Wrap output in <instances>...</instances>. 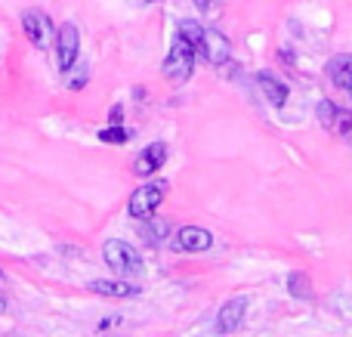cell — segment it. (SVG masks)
Here are the masks:
<instances>
[{"label": "cell", "mask_w": 352, "mask_h": 337, "mask_svg": "<svg viewBox=\"0 0 352 337\" xmlns=\"http://www.w3.org/2000/svg\"><path fill=\"white\" fill-rule=\"evenodd\" d=\"M167 161V142H152L146 146L133 161V173L140 180H152V173H158Z\"/></svg>", "instance_id": "cell-9"}, {"label": "cell", "mask_w": 352, "mask_h": 337, "mask_svg": "<svg viewBox=\"0 0 352 337\" xmlns=\"http://www.w3.org/2000/svg\"><path fill=\"white\" fill-rule=\"evenodd\" d=\"M109 121H111V124H121V121H124V105H111Z\"/></svg>", "instance_id": "cell-17"}, {"label": "cell", "mask_w": 352, "mask_h": 337, "mask_svg": "<svg viewBox=\"0 0 352 337\" xmlns=\"http://www.w3.org/2000/svg\"><path fill=\"white\" fill-rule=\"evenodd\" d=\"M3 313H6V297L0 294V316H3Z\"/></svg>", "instance_id": "cell-20"}, {"label": "cell", "mask_w": 352, "mask_h": 337, "mask_svg": "<svg viewBox=\"0 0 352 337\" xmlns=\"http://www.w3.org/2000/svg\"><path fill=\"white\" fill-rule=\"evenodd\" d=\"M316 115H318V121H322V127H328L334 136L352 140V111L349 109L331 102V99H322V102L316 105Z\"/></svg>", "instance_id": "cell-4"}, {"label": "cell", "mask_w": 352, "mask_h": 337, "mask_svg": "<svg viewBox=\"0 0 352 337\" xmlns=\"http://www.w3.org/2000/svg\"><path fill=\"white\" fill-rule=\"evenodd\" d=\"M167 229H170V226H167L164 220H155V217H146V220H140V239L146 241V245L158 248V245H164Z\"/></svg>", "instance_id": "cell-14"}, {"label": "cell", "mask_w": 352, "mask_h": 337, "mask_svg": "<svg viewBox=\"0 0 352 337\" xmlns=\"http://www.w3.org/2000/svg\"><path fill=\"white\" fill-rule=\"evenodd\" d=\"M22 31L37 50H47L50 43H53V34H56L53 19H50L43 10H25L22 12Z\"/></svg>", "instance_id": "cell-6"}, {"label": "cell", "mask_w": 352, "mask_h": 337, "mask_svg": "<svg viewBox=\"0 0 352 337\" xmlns=\"http://www.w3.org/2000/svg\"><path fill=\"white\" fill-rule=\"evenodd\" d=\"M78 56H80V28L74 22H65L56 31V65H59V72H68L78 62Z\"/></svg>", "instance_id": "cell-5"}, {"label": "cell", "mask_w": 352, "mask_h": 337, "mask_svg": "<svg viewBox=\"0 0 352 337\" xmlns=\"http://www.w3.org/2000/svg\"><path fill=\"white\" fill-rule=\"evenodd\" d=\"M87 288L93 291V294H102V297H136L140 294V285L133 282V279H96V282H90Z\"/></svg>", "instance_id": "cell-10"}, {"label": "cell", "mask_w": 352, "mask_h": 337, "mask_svg": "<svg viewBox=\"0 0 352 337\" xmlns=\"http://www.w3.org/2000/svg\"><path fill=\"white\" fill-rule=\"evenodd\" d=\"M102 257H105V263H109V270L115 272V276H121V279H140L142 276V257H140V251H136L133 245H127V241H121V239H109L102 245Z\"/></svg>", "instance_id": "cell-1"}, {"label": "cell", "mask_w": 352, "mask_h": 337, "mask_svg": "<svg viewBox=\"0 0 352 337\" xmlns=\"http://www.w3.org/2000/svg\"><path fill=\"white\" fill-rule=\"evenodd\" d=\"M287 291H291V297H303V301H309L312 297V285H309V276L300 270H294L291 276H287Z\"/></svg>", "instance_id": "cell-16"}, {"label": "cell", "mask_w": 352, "mask_h": 337, "mask_svg": "<svg viewBox=\"0 0 352 337\" xmlns=\"http://www.w3.org/2000/svg\"><path fill=\"white\" fill-rule=\"evenodd\" d=\"M0 276H3V266H0Z\"/></svg>", "instance_id": "cell-21"}, {"label": "cell", "mask_w": 352, "mask_h": 337, "mask_svg": "<svg viewBox=\"0 0 352 337\" xmlns=\"http://www.w3.org/2000/svg\"><path fill=\"white\" fill-rule=\"evenodd\" d=\"M167 195V180H152V183H142L133 189L127 202V214L133 220H146V217H155V210L161 208Z\"/></svg>", "instance_id": "cell-3"}, {"label": "cell", "mask_w": 352, "mask_h": 337, "mask_svg": "<svg viewBox=\"0 0 352 337\" xmlns=\"http://www.w3.org/2000/svg\"><path fill=\"white\" fill-rule=\"evenodd\" d=\"M328 78H331V84L340 87V90H352V53H340L331 59Z\"/></svg>", "instance_id": "cell-13"}, {"label": "cell", "mask_w": 352, "mask_h": 337, "mask_svg": "<svg viewBox=\"0 0 352 337\" xmlns=\"http://www.w3.org/2000/svg\"><path fill=\"white\" fill-rule=\"evenodd\" d=\"M170 245L182 254H201V251H210L213 235H210V229H204V226H182V229H176Z\"/></svg>", "instance_id": "cell-7"}, {"label": "cell", "mask_w": 352, "mask_h": 337, "mask_svg": "<svg viewBox=\"0 0 352 337\" xmlns=\"http://www.w3.org/2000/svg\"><path fill=\"white\" fill-rule=\"evenodd\" d=\"M244 316H248V297H232L219 307L217 313V331L219 334H235L244 325Z\"/></svg>", "instance_id": "cell-8"}, {"label": "cell", "mask_w": 352, "mask_h": 337, "mask_svg": "<svg viewBox=\"0 0 352 337\" xmlns=\"http://www.w3.org/2000/svg\"><path fill=\"white\" fill-rule=\"evenodd\" d=\"M133 6H152V3H161V0H130Z\"/></svg>", "instance_id": "cell-19"}, {"label": "cell", "mask_w": 352, "mask_h": 337, "mask_svg": "<svg viewBox=\"0 0 352 337\" xmlns=\"http://www.w3.org/2000/svg\"><path fill=\"white\" fill-rule=\"evenodd\" d=\"M195 6H198L201 12H207V10H213V0H195Z\"/></svg>", "instance_id": "cell-18"}, {"label": "cell", "mask_w": 352, "mask_h": 337, "mask_svg": "<svg viewBox=\"0 0 352 337\" xmlns=\"http://www.w3.org/2000/svg\"><path fill=\"white\" fill-rule=\"evenodd\" d=\"M256 84H260L263 96H266L275 109H285L287 105V93L291 90H287V84L281 78H275V72H260L256 74Z\"/></svg>", "instance_id": "cell-12"}, {"label": "cell", "mask_w": 352, "mask_h": 337, "mask_svg": "<svg viewBox=\"0 0 352 337\" xmlns=\"http://www.w3.org/2000/svg\"><path fill=\"white\" fill-rule=\"evenodd\" d=\"M195 62H198V56H195L192 43L182 34H176L170 43V53H167V59H164V78L173 80V84H186L195 72Z\"/></svg>", "instance_id": "cell-2"}, {"label": "cell", "mask_w": 352, "mask_h": 337, "mask_svg": "<svg viewBox=\"0 0 352 337\" xmlns=\"http://www.w3.org/2000/svg\"><path fill=\"white\" fill-rule=\"evenodd\" d=\"M130 140H133V130L124 124H109L105 130H99V142H109V146H127Z\"/></svg>", "instance_id": "cell-15"}, {"label": "cell", "mask_w": 352, "mask_h": 337, "mask_svg": "<svg viewBox=\"0 0 352 337\" xmlns=\"http://www.w3.org/2000/svg\"><path fill=\"white\" fill-rule=\"evenodd\" d=\"M176 34H182L188 43H192L195 56H198L201 62H210V47H207V28H201L195 19H182L179 22V31Z\"/></svg>", "instance_id": "cell-11"}]
</instances>
